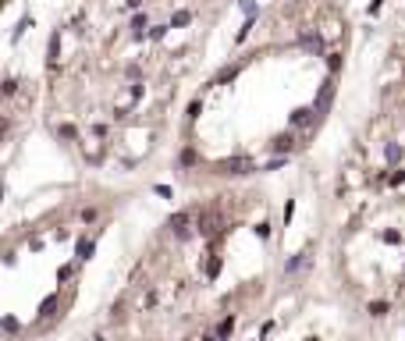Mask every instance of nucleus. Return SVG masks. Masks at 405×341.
<instances>
[{"label": "nucleus", "instance_id": "obj_12", "mask_svg": "<svg viewBox=\"0 0 405 341\" xmlns=\"http://www.w3.org/2000/svg\"><path fill=\"white\" fill-rule=\"evenodd\" d=\"M306 341H316V337H306Z\"/></svg>", "mask_w": 405, "mask_h": 341}, {"label": "nucleus", "instance_id": "obj_8", "mask_svg": "<svg viewBox=\"0 0 405 341\" xmlns=\"http://www.w3.org/2000/svg\"><path fill=\"white\" fill-rule=\"evenodd\" d=\"M384 242H387V245H398L401 235H398V231H384Z\"/></svg>", "mask_w": 405, "mask_h": 341}, {"label": "nucleus", "instance_id": "obj_6", "mask_svg": "<svg viewBox=\"0 0 405 341\" xmlns=\"http://www.w3.org/2000/svg\"><path fill=\"white\" fill-rule=\"evenodd\" d=\"M256 235H260V238H270V224H267V220L256 224Z\"/></svg>", "mask_w": 405, "mask_h": 341}, {"label": "nucleus", "instance_id": "obj_5", "mask_svg": "<svg viewBox=\"0 0 405 341\" xmlns=\"http://www.w3.org/2000/svg\"><path fill=\"white\" fill-rule=\"evenodd\" d=\"M387 309H391V306H387L384 298H380V302H370V316H384Z\"/></svg>", "mask_w": 405, "mask_h": 341}, {"label": "nucleus", "instance_id": "obj_3", "mask_svg": "<svg viewBox=\"0 0 405 341\" xmlns=\"http://www.w3.org/2000/svg\"><path fill=\"white\" fill-rule=\"evenodd\" d=\"M54 309H57V295H47V298H43V306H39V316H50Z\"/></svg>", "mask_w": 405, "mask_h": 341}, {"label": "nucleus", "instance_id": "obj_9", "mask_svg": "<svg viewBox=\"0 0 405 341\" xmlns=\"http://www.w3.org/2000/svg\"><path fill=\"white\" fill-rule=\"evenodd\" d=\"M18 327H22V323H18V320H15V316H4V330H11V334H15V330H18Z\"/></svg>", "mask_w": 405, "mask_h": 341}, {"label": "nucleus", "instance_id": "obj_7", "mask_svg": "<svg viewBox=\"0 0 405 341\" xmlns=\"http://www.w3.org/2000/svg\"><path fill=\"white\" fill-rule=\"evenodd\" d=\"M221 274V259H210V267H207V277H217Z\"/></svg>", "mask_w": 405, "mask_h": 341}, {"label": "nucleus", "instance_id": "obj_2", "mask_svg": "<svg viewBox=\"0 0 405 341\" xmlns=\"http://www.w3.org/2000/svg\"><path fill=\"white\" fill-rule=\"evenodd\" d=\"M231 330H235V316H224V320H221V327H217V334H214V341H228V337H231Z\"/></svg>", "mask_w": 405, "mask_h": 341}, {"label": "nucleus", "instance_id": "obj_11", "mask_svg": "<svg viewBox=\"0 0 405 341\" xmlns=\"http://www.w3.org/2000/svg\"><path fill=\"white\" fill-rule=\"evenodd\" d=\"M71 270H75V267H61V270H57V281H68V277H71Z\"/></svg>", "mask_w": 405, "mask_h": 341}, {"label": "nucleus", "instance_id": "obj_1", "mask_svg": "<svg viewBox=\"0 0 405 341\" xmlns=\"http://www.w3.org/2000/svg\"><path fill=\"white\" fill-rule=\"evenodd\" d=\"M93 252H96V245H93L89 238H82V242H78V249H75L78 263H89V259H93Z\"/></svg>", "mask_w": 405, "mask_h": 341}, {"label": "nucleus", "instance_id": "obj_10", "mask_svg": "<svg viewBox=\"0 0 405 341\" xmlns=\"http://www.w3.org/2000/svg\"><path fill=\"white\" fill-rule=\"evenodd\" d=\"M398 157H401V149H398V146L391 142V146H387V160H398Z\"/></svg>", "mask_w": 405, "mask_h": 341}, {"label": "nucleus", "instance_id": "obj_4", "mask_svg": "<svg viewBox=\"0 0 405 341\" xmlns=\"http://www.w3.org/2000/svg\"><path fill=\"white\" fill-rule=\"evenodd\" d=\"M302 263H306V252H299V256H292V259L285 263V274H295V270L302 267Z\"/></svg>", "mask_w": 405, "mask_h": 341}]
</instances>
